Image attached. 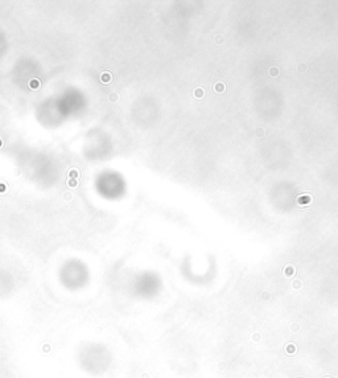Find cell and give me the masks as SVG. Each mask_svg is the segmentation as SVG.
I'll list each match as a JSON object with an SVG mask.
<instances>
[{"label":"cell","mask_w":338,"mask_h":378,"mask_svg":"<svg viewBox=\"0 0 338 378\" xmlns=\"http://www.w3.org/2000/svg\"><path fill=\"white\" fill-rule=\"evenodd\" d=\"M293 287H294V288H300V283H299V282H294V283H293Z\"/></svg>","instance_id":"cell-9"},{"label":"cell","mask_w":338,"mask_h":378,"mask_svg":"<svg viewBox=\"0 0 338 378\" xmlns=\"http://www.w3.org/2000/svg\"><path fill=\"white\" fill-rule=\"evenodd\" d=\"M111 353L103 344L87 342L78 351L79 366L90 374H102L111 365Z\"/></svg>","instance_id":"cell-1"},{"label":"cell","mask_w":338,"mask_h":378,"mask_svg":"<svg viewBox=\"0 0 338 378\" xmlns=\"http://www.w3.org/2000/svg\"><path fill=\"white\" fill-rule=\"evenodd\" d=\"M280 74V70H279V68L277 66H271L270 68V76L271 77H277Z\"/></svg>","instance_id":"cell-2"},{"label":"cell","mask_w":338,"mask_h":378,"mask_svg":"<svg viewBox=\"0 0 338 378\" xmlns=\"http://www.w3.org/2000/svg\"><path fill=\"white\" fill-rule=\"evenodd\" d=\"M292 270H293V268H292V267H290V266H289V267H287V270L284 271V274L287 275V276H289V275H292V272H293V271H292Z\"/></svg>","instance_id":"cell-7"},{"label":"cell","mask_w":338,"mask_h":378,"mask_svg":"<svg viewBox=\"0 0 338 378\" xmlns=\"http://www.w3.org/2000/svg\"><path fill=\"white\" fill-rule=\"evenodd\" d=\"M254 134H255L258 137H264L266 136V131H264V128L259 127V128H256V130L254 131Z\"/></svg>","instance_id":"cell-4"},{"label":"cell","mask_w":338,"mask_h":378,"mask_svg":"<svg viewBox=\"0 0 338 378\" xmlns=\"http://www.w3.org/2000/svg\"><path fill=\"white\" fill-rule=\"evenodd\" d=\"M214 89H215V91H217V93H223V91H225V89H226V86H225V83L218 82L217 85L214 86Z\"/></svg>","instance_id":"cell-3"},{"label":"cell","mask_w":338,"mask_h":378,"mask_svg":"<svg viewBox=\"0 0 338 378\" xmlns=\"http://www.w3.org/2000/svg\"><path fill=\"white\" fill-rule=\"evenodd\" d=\"M307 69H308V66L305 65V64H303V62L297 65V70H299V73H305L307 72Z\"/></svg>","instance_id":"cell-5"},{"label":"cell","mask_w":338,"mask_h":378,"mask_svg":"<svg viewBox=\"0 0 338 378\" xmlns=\"http://www.w3.org/2000/svg\"><path fill=\"white\" fill-rule=\"evenodd\" d=\"M304 198H299V204H303V202H311V197L309 196H303Z\"/></svg>","instance_id":"cell-6"},{"label":"cell","mask_w":338,"mask_h":378,"mask_svg":"<svg viewBox=\"0 0 338 378\" xmlns=\"http://www.w3.org/2000/svg\"><path fill=\"white\" fill-rule=\"evenodd\" d=\"M195 95H197V97H202V95H203V90H202V89H198V90H197V93H195Z\"/></svg>","instance_id":"cell-8"}]
</instances>
